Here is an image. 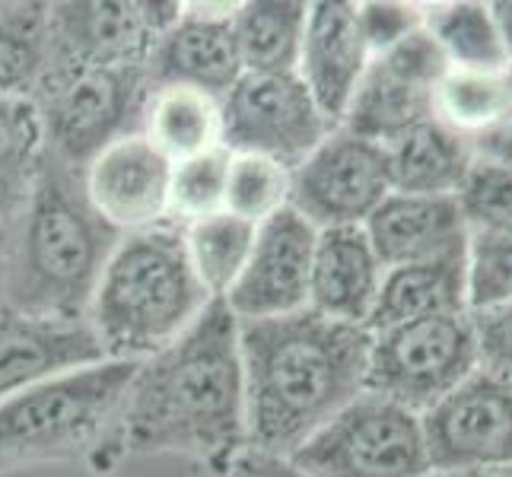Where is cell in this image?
<instances>
[{
	"label": "cell",
	"instance_id": "obj_1",
	"mask_svg": "<svg viewBox=\"0 0 512 477\" xmlns=\"http://www.w3.org/2000/svg\"><path fill=\"white\" fill-rule=\"evenodd\" d=\"M121 455H185L223 477L249 446L239 318L210 299L179 341L137 363L118 420Z\"/></svg>",
	"mask_w": 512,
	"mask_h": 477
},
{
	"label": "cell",
	"instance_id": "obj_2",
	"mask_svg": "<svg viewBox=\"0 0 512 477\" xmlns=\"http://www.w3.org/2000/svg\"><path fill=\"white\" fill-rule=\"evenodd\" d=\"M369 334L312 309L239 322L249 446L293 455L366 392Z\"/></svg>",
	"mask_w": 512,
	"mask_h": 477
},
{
	"label": "cell",
	"instance_id": "obj_3",
	"mask_svg": "<svg viewBox=\"0 0 512 477\" xmlns=\"http://www.w3.org/2000/svg\"><path fill=\"white\" fill-rule=\"evenodd\" d=\"M118 242L86 198L83 169L45 153L26 207L7 223V306L42 322H86Z\"/></svg>",
	"mask_w": 512,
	"mask_h": 477
},
{
	"label": "cell",
	"instance_id": "obj_4",
	"mask_svg": "<svg viewBox=\"0 0 512 477\" xmlns=\"http://www.w3.org/2000/svg\"><path fill=\"white\" fill-rule=\"evenodd\" d=\"M207 306L210 293L188 261L182 226L163 223L121 236L86 325L109 360L140 363L179 341Z\"/></svg>",
	"mask_w": 512,
	"mask_h": 477
},
{
	"label": "cell",
	"instance_id": "obj_5",
	"mask_svg": "<svg viewBox=\"0 0 512 477\" xmlns=\"http://www.w3.org/2000/svg\"><path fill=\"white\" fill-rule=\"evenodd\" d=\"M134 373L131 360H102L0 401V477L70 462L112 474L125 462L118 420Z\"/></svg>",
	"mask_w": 512,
	"mask_h": 477
},
{
	"label": "cell",
	"instance_id": "obj_6",
	"mask_svg": "<svg viewBox=\"0 0 512 477\" xmlns=\"http://www.w3.org/2000/svg\"><path fill=\"white\" fill-rule=\"evenodd\" d=\"M150 93L147 67H48L32 96L45 153L86 169L109 144L140 131Z\"/></svg>",
	"mask_w": 512,
	"mask_h": 477
},
{
	"label": "cell",
	"instance_id": "obj_7",
	"mask_svg": "<svg viewBox=\"0 0 512 477\" xmlns=\"http://www.w3.org/2000/svg\"><path fill=\"white\" fill-rule=\"evenodd\" d=\"M290 458L309 477H436L420 414L376 392H360Z\"/></svg>",
	"mask_w": 512,
	"mask_h": 477
},
{
	"label": "cell",
	"instance_id": "obj_8",
	"mask_svg": "<svg viewBox=\"0 0 512 477\" xmlns=\"http://www.w3.org/2000/svg\"><path fill=\"white\" fill-rule=\"evenodd\" d=\"M478 369L471 312L433 315L376 331L369 341L366 392L427 414Z\"/></svg>",
	"mask_w": 512,
	"mask_h": 477
},
{
	"label": "cell",
	"instance_id": "obj_9",
	"mask_svg": "<svg viewBox=\"0 0 512 477\" xmlns=\"http://www.w3.org/2000/svg\"><path fill=\"white\" fill-rule=\"evenodd\" d=\"M220 109L226 150L268 156L290 172L334 131L296 74H242Z\"/></svg>",
	"mask_w": 512,
	"mask_h": 477
},
{
	"label": "cell",
	"instance_id": "obj_10",
	"mask_svg": "<svg viewBox=\"0 0 512 477\" xmlns=\"http://www.w3.org/2000/svg\"><path fill=\"white\" fill-rule=\"evenodd\" d=\"M392 191L385 147L347 128H334L290 172L287 207L315 229L363 226Z\"/></svg>",
	"mask_w": 512,
	"mask_h": 477
},
{
	"label": "cell",
	"instance_id": "obj_11",
	"mask_svg": "<svg viewBox=\"0 0 512 477\" xmlns=\"http://www.w3.org/2000/svg\"><path fill=\"white\" fill-rule=\"evenodd\" d=\"M446 70L449 64L427 29H417L395 48L373 55L341 128L388 147L401 134L436 118V90Z\"/></svg>",
	"mask_w": 512,
	"mask_h": 477
},
{
	"label": "cell",
	"instance_id": "obj_12",
	"mask_svg": "<svg viewBox=\"0 0 512 477\" xmlns=\"http://www.w3.org/2000/svg\"><path fill=\"white\" fill-rule=\"evenodd\" d=\"M182 7L153 0L51 4L48 67H147L160 35L179 20Z\"/></svg>",
	"mask_w": 512,
	"mask_h": 477
},
{
	"label": "cell",
	"instance_id": "obj_13",
	"mask_svg": "<svg viewBox=\"0 0 512 477\" xmlns=\"http://www.w3.org/2000/svg\"><path fill=\"white\" fill-rule=\"evenodd\" d=\"M433 474L512 462V382L474 373L420 414Z\"/></svg>",
	"mask_w": 512,
	"mask_h": 477
},
{
	"label": "cell",
	"instance_id": "obj_14",
	"mask_svg": "<svg viewBox=\"0 0 512 477\" xmlns=\"http://www.w3.org/2000/svg\"><path fill=\"white\" fill-rule=\"evenodd\" d=\"M319 229L306 223L293 207L277 210L255 233L245 271L223 296L239 322L277 318L309 309V277Z\"/></svg>",
	"mask_w": 512,
	"mask_h": 477
},
{
	"label": "cell",
	"instance_id": "obj_15",
	"mask_svg": "<svg viewBox=\"0 0 512 477\" xmlns=\"http://www.w3.org/2000/svg\"><path fill=\"white\" fill-rule=\"evenodd\" d=\"M172 163L144 134L105 147L83 169V188L96 214L121 236L169 223Z\"/></svg>",
	"mask_w": 512,
	"mask_h": 477
},
{
	"label": "cell",
	"instance_id": "obj_16",
	"mask_svg": "<svg viewBox=\"0 0 512 477\" xmlns=\"http://www.w3.org/2000/svg\"><path fill=\"white\" fill-rule=\"evenodd\" d=\"M369 61L373 51L363 39L357 4L344 0L309 4L296 77L306 83L315 105L334 128H341Z\"/></svg>",
	"mask_w": 512,
	"mask_h": 477
},
{
	"label": "cell",
	"instance_id": "obj_17",
	"mask_svg": "<svg viewBox=\"0 0 512 477\" xmlns=\"http://www.w3.org/2000/svg\"><path fill=\"white\" fill-rule=\"evenodd\" d=\"M153 86H188L223 99L242 77V61L233 35V10L182 7L150 55Z\"/></svg>",
	"mask_w": 512,
	"mask_h": 477
},
{
	"label": "cell",
	"instance_id": "obj_18",
	"mask_svg": "<svg viewBox=\"0 0 512 477\" xmlns=\"http://www.w3.org/2000/svg\"><path fill=\"white\" fill-rule=\"evenodd\" d=\"M382 268L468 252V229L455 194L392 191L363 223Z\"/></svg>",
	"mask_w": 512,
	"mask_h": 477
},
{
	"label": "cell",
	"instance_id": "obj_19",
	"mask_svg": "<svg viewBox=\"0 0 512 477\" xmlns=\"http://www.w3.org/2000/svg\"><path fill=\"white\" fill-rule=\"evenodd\" d=\"M109 360L86 322H42L0 312V401L67 369Z\"/></svg>",
	"mask_w": 512,
	"mask_h": 477
},
{
	"label": "cell",
	"instance_id": "obj_20",
	"mask_svg": "<svg viewBox=\"0 0 512 477\" xmlns=\"http://www.w3.org/2000/svg\"><path fill=\"white\" fill-rule=\"evenodd\" d=\"M385 268L363 226L319 229L309 277V309L344 325L369 322Z\"/></svg>",
	"mask_w": 512,
	"mask_h": 477
},
{
	"label": "cell",
	"instance_id": "obj_21",
	"mask_svg": "<svg viewBox=\"0 0 512 477\" xmlns=\"http://www.w3.org/2000/svg\"><path fill=\"white\" fill-rule=\"evenodd\" d=\"M458 312H468L465 255L401 264V268H385L366 331L376 334L404 322H417V318Z\"/></svg>",
	"mask_w": 512,
	"mask_h": 477
},
{
	"label": "cell",
	"instance_id": "obj_22",
	"mask_svg": "<svg viewBox=\"0 0 512 477\" xmlns=\"http://www.w3.org/2000/svg\"><path fill=\"white\" fill-rule=\"evenodd\" d=\"M392 188L401 194H458L474 166L471 140L446 128L439 118L401 134L385 147Z\"/></svg>",
	"mask_w": 512,
	"mask_h": 477
},
{
	"label": "cell",
	"instance_id": "obj_23",
	"mask_svg": "<svg viewBox=\"0 0 512 477\" xmlns=\"http://www.w3.org/2000/svg\"><path fill=\"white\" fill-rule=\"evenodd\" d=\"M150 144L169 163L201 156L223 147V109L217 96L188 86H153L140 125Z\"/></svg>",
	"mask_w": 512,
	"mask_h": 477
},
{
	"label": "cell",
	"instance_id": "obj_24",
	"mask_svg": "<svg viewBox=\"0 0 512 477\" xmlns=\"http://www.w3.org/2000/svg\"><path fill=\"white\" fill-rule=\"evenodd\" d=\"M309 4L249 0L233 10V35L242 74H296Z\"/></svg>",
	"mask_w": 512,
	"mask_h": 477
},
{
	"label": "cell",
	"instance_id": "obj_25",
	"mask_svg": "<svg viewBox=\"0 0 512 477\" xmlns=\"http://www.w3.org/2000/svg\"><path fill=\"white\" fill-rule=\"evenodd\" d=\"M423 29L452 70L506 74L509 51L490 4H439L423 10Z\"/></svg>",
	"mask_w": 512,
	"mask_h": 477
},
{
	"label": "cell",
	"instance_id": "obj_26",
	"mask_svg": "<svg viewBox=\"0 0 512 477\" xmlns=\"http://www.w3.org/2000/svg\"><path fill=\"white\" fill-rule=\"evenodd\" d=\"M51 58V4H0V96L32 102Z\"/></svg>",
	"mask_w": 512,
	"mask_h": 477
},
{
	"label": "cell",
	"instance_id": "obj_27",
	"mask_svg": "<svg viewBox=\"0 0 512 477\" xmlns=\"http://www.w3.org/2000/svg\"><path fill=\"white\" fill-rule=\"evenodd\" d=\"M45 159L35 105L0 96V223H13L26 207Z\"/></svg>",
	"mask_w": 512,
	"mask_h": 477
},
{
	"label": "cell",
	"instance_id": "obj_28",
	"mask_svg": "<svg viewBox=\"0 0 512 477\" xmlns=\"http://www.w3.org/2000/svg\"><path fill=\"white\" fill-rule=\"evenodd\" d=\"M182 233H185V249L194 274H198L210 299H223L245 271L258 226L220 210L214 217H204L185 226Z\"/></svg>",
	"mask_w": 512,
	"mask_h": 477
},
{
	"label": "cell",
	"instance_id": "obj_29",
	"mask_svg": "<svg viewBox=\"0 0 512 477\" xmlns=\"http://www.w3.org/2000/svg\"><path fill=\"white\" fill-rule=\"evenodd\" d=\"M512 115V83L506 74H474V70H446L436 90V118L446 128L474 140Z\"/></svg>",
	"mask_w": 512,
	"mask_h": 477
},
{
	"label": "cell",
	"instance_id": "obj_30",
	"mask_svg": "<svg viewBox=\"0 0 512 477\" xmlns=\"http://www.w3.org/2000/svg\"><path fill=\"white\" fill-rule=\"evenodd\" d=\"M290 204V169L268 156L233 153L226 175V204L223 210L239 220L261 226L277 210Z\"/></svg>",
	"mask_w": 512,
	"mask_h": 477
},
{
	"label": "cell",
	"instance_id": "obj_31",
	"mask_svg": "<svg viewBox=\"0 0 512 477\" xmlns=\"http://www.w3.org/2000/svg\"><path fill=\"white\" fill-rule=\"evenodd\" d=\"M233 150L217 147L210 153L182 159L172 166L169 185V223L191 226L204 217H214L226 204V175Z\"/></svg>",
	"mask_w": 512,
	"mask_h": 477
},
{
	"label": "cell",
	"instance_id": "obj_32",
	"mask_svg": "<svg viewBox=\"0 0 512 477\" xmlns=\"http://www.w3.org/2000/svg\"><path fill=\"white\" fill-rule=\"evenodd\" d=\"M468 236H512V169L474 159L455 194Z\"/></svg>",
	"mask_w": 512,
	"mask_h": 477
},
{
	"label": "cell",
	"instance_id": "obj_33",
	"mask_svg": "<svg viewBox=\"0 0 512 477\" xmlns=\"http://www.w3.org/2000/svg\"><path fill=\"white\" fill-rule=\"evenodd\" d=\"M468 312L512 299V236H468Z\"/></svg>",
	"mask_w": 512,
	"mask_h": 477
},
{
	"label": "cell",
	"instance_id": "obj_34",
	"mask_svg": "<svg viewBox=\"0 0 512 477\" xmlns=\"http://www.w3.org/2000/svg\"><path fill=\"white\" fill-rule=\"evenodd\" d=\"M478 338V369L512 382V299L503 306L471 312Z\"/></svg>",
	"mask_w": 512,
	"mask_h": 477
},
{
	"label": "cell",
	"instance_id": "obj_35",
	"mask_svg": "<svg viewBox=\"0 0 512 477\" xmlns=\"http://www.w3.org/2000/svg\"><path fill=\"white\" fill-rule=\"evenodd\" d=\"M363 39L373 55L395 48L408 35L423 29V13L411 4H357Z\"/></svg>",
	"mask_w": 512,
	"mask_h": 477
},
{
	"label": "cell",
	"instance_id": "obj_36",
	"mask_svg": "<svg viewBox=\"0 0 512 477\" xmlns=\"http://www.w3.org/2000/svg\"><path fill=\"white\" fill-rule=\"evenodd\" d=\"M223 477H309V474L287 455H274V452H261V449L245 446L233 462H229Z\"/></svg>",
	"mask_w": 512,
	"mask_h": 477
},
{
	"label": "cell",
	"instance_id": "obj_37",
	"mask_svg": "<svg viewBox=\"0 0 512 477\" xmlns=\"http://www.w3.org/2000/svg\"><path fill=\"white\" fill-rule=\"evenodd\" d=\"M471 150H474V159H481V163L512 169V115H506L500 125H493L490 131L474 137Z\"/></svg>",
	"mask_w": 512,
	"mask_h": 477
},
{
	"label": "cell",
	"instance_id": "obj_38",
	"mask_svg": "<svg viewBox=\"0 0 512 477\" xmlns=\"http://www.w3.org/2000/svg\"><path fill=\"white\" fill-rule=\"evenodd\" d=\"M490 7H493V16H497V26H500V35H503L509 61H512V0H503V4H490Z\"/></svg>",
	"mask_w": 512,
	"mask_h": 477
},
{
	"label": "cell",
	"instance_id": "obj_39",
	"mask_svg": "<svg viewBox=\"0 0 512 477\" xmlns=\"http://www.w3.org/2000/svg\"><path fill=\"white\" fill-rule=\"evenodd\" d=\"M7 306V226L0 223V312Z\"/></svg>",
	"mask_w": 512,
	"mask_h": 477
},
{
	"label": "cell",
	"instance_id": "obj_40",
	"mask_svg": "<svg viewBox=\"0 0 512 477\" xmlns=\"http://www.w3.org/2000/svg\"><path fill=\"white\" fill-rule=\"evenodd\" d=\"M436 477H512V462H509V465H490V468H471V471L436 474Z\"/></svg>",
	"mask_w": 512,
	"mask_h": 477
},
{
	"label": "cell",
	"instance_id": "obj_41",
	"mask_svg": "<svg viewBox=\"0 0 512 477\" xmlns=\"http://www.w3.org/2000/svg\"><path fill=\"white\" fill-rule=\"evenodd\" d=\"M509 83H512V64H509Z\"/></svg>",
	"mask_w": 512,
	"mask_h": 477
}]
</instances>
